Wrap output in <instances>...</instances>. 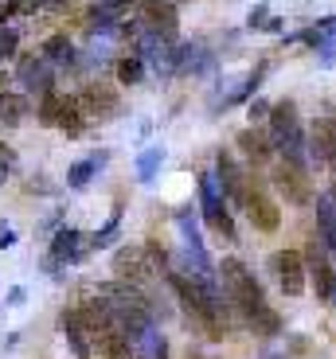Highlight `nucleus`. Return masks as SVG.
<instances>
[{"label": "nucleus", "instance_id": "15", "mask_svg": "<svg viewBox=\"0 0 336 359\" xmlns=\"http://www.w3.org/2000/svg\"><path fill=\"white\" fill-rule=\"evenodd\" d=\"M63 336H67V344L74 348V355L79 359H90V344H86V328H82V316H79V309L74 313H63Z\"/></svg>", "mask_w": 336, "mask_h": 359}, {"label": "nucleus", "instance_id": "32", "mask_svg": "<svg viewBox=\"0 0 336 359\" xmlns=\"http://www.w3.org/2000/svg\"><path fill=\"white\" fill-rule=\"evenodd\" d=\"M262 117H270V106H266L262 98L250 102V121H262Z\"/></svg>", "mask_w": 336, "mask_h": 359}, {"label": "nucleus", "instance_id": "17", "mask_svg": "<svg viewBox=\"0 0 336 359\" xmlns=\"http://www.w3.org/2000/svg\"><path fill=\"white\" fill-rule=\"evenodd\" d=\"M133 359H168V340H164L156 328H149V332L133 344Z\"/></svg>", "mask_w": 336, "mask_h": 359}, {"label": "nucleus", "instance_id": "3", "mask_svg": "<svg viewBox=\"0 0 336 359\" xmlns=\"http://www.w3.org/2000/svg\"><path fill=\"white\" fill-rule=\"evenodd\" d=\"M270 269L278 273V285H282L290 297L305 293V262H301L297 250H278L270 258Z\"/></svg>", "mask_w": 336, "mask_h": 359}, {"label": "nucleus", "instance_id": "6", "mask_svg": "<svg viewBox=\"0 0 336 359\" xmlns=\"http://www.w3.org/2000/svg\"><path fill=\"white\" fill-rule=\"evenodd\" d=\"M114 269H118V278H126V281H145L156 269V262H153V254H149V246H121V250L114 254Z\"/></svg>", "mask_w": 336, "mask_h": 359}, {"label": "nucleus", "instance_id": "23", "mask_svg": "<svg viewBox=\"0 0 336 359\" xmlns=\"http://www.w3.org/2000/svg\"><path fill=\"white\" fill-rule=\"evenodd\" d=\"M63 98H67V94H59V90H47V94H43V102H39V121H43V126H59Z\"/></svg>", "mask_w": 336, "mask_h": 359}, {"label": "nucleus", "instance_id": "35", "mask_svg": "<svg viewBox=\"0 0 336 359\" xmlns=\"http://www.w3.org/2000/svg\"><path fill=\"white\" fill-rule=\"evenodd\" d=\"M24 285H16V289H12V293H8V305H24Z\"/></svg>", "mask_w": 336, "mask_h": 359}, {"label": "nucleus", "instance_id": "12", "mask_svg": "<svg viewBox=\"0 0 336 359\" xmlns=\"http://www.w3.org/2000/svg\"><path fill=\"white\" fill-rule=\"evenodd\" d=\"M145 27L161 39H173L176 36V8L168 0H145V12H141Z\"/></svg>", "mask_w": 336, "mask_h": 359}, {"label": "nucleus", "instance_id": "33", "mask_svg": "<svg viewBox=\"0 0 336 359\" xmlns=\"http://www.w3.org/2000/svg\"><path fill=\"white\" fill-rule=\"evenodd\" d=\"M71 0H39V8H47V12H59V8H67Z\"/></svg>", "mask_w": 336, "mask_h": 359}, {"label": "nucleus", "instance_id": "36", "mask_svg": "<svg viewBox=\"0 0 336 359\" xmlns=\"http://www.w3.org/2000/svg\"><path fill=\"white\" fill-rule=\"evenodd\" d=\"M262 359H285V355H282V351H270V355H262Z\"/></svg>", "mask_w": 336, "mask_h": 359}, {"label": "nucleus", "instance_id": "5", "mask_svg": "<svg viewBox=\"0 0 336 359\" xmlns=\"http://www.w3.org/2000/svg\"><path fill=\"white\" fill-rule=\"evenodd\" d=\"M90 250V234L74 231V226H63V231L51 238V258H47V269L59 266V262H82Z\"/></svg>", "mask_w": 336, "mask_h": 359}, {"label": "nucleus", "instance_id": "13", "mask_svg": "<svg viewBox=\"0 0 336 359\" xmlns=\"http://www.w3.org/2000/svg\"><path fill=\"white\" fill-rule=\"evenodd\" d=\"M309 278H313V289H317V297H321V301L336 297V273H332V266H328V262L321 258L317 238L309 243Z\"/></svg>", "mask_w": 336, "mask_h": 359}, {"label": "nucleus", "instance_id": "31", "mask_svg": "<svg viewBox=\"0 0 336 359\" xmlns=\"http://www.w3.org/2000/svg\"><path fill=\"white\" fill-rule=\"evenodd\" d=\"M12 164H16V156H12V149H4V144H0V184H4V180H8Z\"/></svg>", "mask_w": 336, "mask_h": 359}, {"label": "nucleus", "instance_id": "27", "mask_svg": "<svg viewBox=\"0 0 336 359\" xmlns=\"http://www.w3.org/2000/svg\"><path fill=\"white\" fill-rule=\"evenodd\" d=\"M203 219H208V223L215 226V231L223 234L227 243H235V238H238V234H235V223H231V215H227V211H223V207H219V211H208V215H203Z\"/></svg>", "mask_w": 336, "mask_h": 359}, {"label": "nucleus", "instance_id": "22", "mask_svg": "<svg viewBox=\"0 0 336 359\" xmlns=\"http://www.w3.org/2000/svg\"><path fill=\"white\" fill-rule=\"evenodd\" d=\"M24 114H27V98H20V94H0V121L4 126L24 121Z\"/></svg>", "mask_w": 336, "mask_h": 359}, {"label": "nucleus", "instance_id": "10", "mask_svg": "<svg viewBox=\"0 0 336 359\" xmlns=\"http://www.w3.org/2000/svg\"><path fill=\"white\" fill-rule=\"evenodd\" d=\"M215 168H219V176H215V180L223 184V196H231L235 203H243V207H246V196H250V184H246L243 168L235 164V156H231V153H219Z\"/></svg>", "mask_w": 336, "mask_h": 359}, {"label": "nucleus", "instance_id": "29", "mask_svg": "<svg viewBox=\"0 0 336 359\" xmlns=\"http://www.w3.org/2000/svg\"><path fill=\"white\" fill-rule=\"evenodd\" d=\"M16 43H20V36L12 32V27H4V24H0V63L16 55Z\"/></svg>", "mask_w": 336, "mask_h": 359}, {"label": "nucleus", "instance_id": "8", "mask_svg": "<svg viewBox=\"0 0 336 359\" xmlns=\"http://www.w3.org/2000/svg\"><path fill=\"white\" fill-rule=\"evenodd\" d=\"M16 79L24 82L27 94H47V90H55L51 86V63H47L43 55H24L16 67Z\"/></svg>", "mask_w": 336, "mask_h": 359}, {"label": "nucleus", "instance_id": "19", "mask_svg": "<svg viewBox=\"0 0 336 359\" xmlns=\"http://www.w3.org/2000/svg\"><path fill=\"white\" fill-rule=\"evenodd\" d=\"M238 144H243V153L250 156V161H266V156H270V137H266L262 129H243V133H238Z\"/></svg>", "mask_w": 336, "mask_h": 359}, {"label": "nucleus", "instance_id": "1", "mask_svg": "<svg viewBox=\"0 0 336 359\" xmlns=\"http://www.w3.org/2000/svg\"><path fill=\"white\" fill-rule=\"evenodd\" d=\"M219 269H223V289H227V297L235 301V309L246 316V320H255L258 313H266V309H270V305H266L262 285H258L255 273H250V269H246L238 258H227Z\"/></svg>", "mask_w": 336, "mask_h": 359}, {"label": "nucleus", "instance_id": "18", "mask_svg": "<svg viewBox=\"0 0 336 359\" xmlns=\"http://www.w3.org/2000/svg\"><path fill=\"white\" fill-rule=\"evenodd\" d=\"M59 129H63L67 137H79L82 129H86V114H82L79 98H63V114H59Z\"/></svg>", "mask_w": 336, "mask_h": 359}, {"label": "nucleus", "instance_id": "14", "mask_svg": "<svg viewBox=\"0 0 336 359\" xmlns=\"http://www.w3.org/2000/svg\"><path fill=\"white\" fill-rule=\"evenodd\" d=\"M317 238H321V246H328L336 254V199L332 196L317 199Z\"/></svg>", "mask_w": 336, "mask_h": 359}, {"label": "nucleus", "instance_id": "26", "mask_svg": "<svg viewBox=\"0 0 336 359\" xmlns=\"http://www.w3.org/2000/svg\"><path fill=\"white\" fill-rule=\"evenodd\" d=\"M161 161H164L161 144H153L149 153H141V156H137V180H153V172L161 168Z\"/></svg>", "mask_w": 336, "mask_h": 359}, {"label": "nucleus", "instance_id": "30", "mask_svg": "<svg viewBox=\"0 0 336 359\" xmlns=\"http://www.w3.org/2000/svg\"><path fill=\"white\" fill-rule=\"evenodd\" d=\"M246 24L250 27H270V12H266V4H258V8H250V16H246Z\"/></svg>", "mask_w": 336, "mask_h": 359}, {"label": "nucleus", "instance_id": "34", "mask_svg": "<svg viewBox=\"0 0 336 359\" xmlns=\"http://www.w3.org/2000/svg\"><path fill=\"white\" fill-rule=\"evenodd\" d=\"M12 243H16V231H8V226H4V231H0V250H8Z\"/></svg>", "mask_w": 336, "mask_h": 359}, {"label": "nucleus", "instance_id": "2", "mask_svg": "<svg viewBox=\"0 0 336 359\" xmlns=\"http://www.w3.org/2000/svg\"><path fill=\"white\" fill-rule=\"evenodd\" d=\"M270 133H274V144L282 149L285 161L293 164H305V133H301V121H297V106L290 98L270 106Z\"/></svg>", "mask_w": 336, "mask_h": 359}, {"label": "nucleus", "instance_id": "7", "mask_svg": "<svg viewBox=\"0 0 336 359\" xmlns=\"http://www.w3.org/2000/svg\"><path fill=\"white\" fill-rule=\"evenodd\" d=\"M274 180H278V188L285 191V199H293V203H309V199H313L309 176H305V164L282 161V164H278V172H274Z\"/></svg>", "mask_w": 336, "mask_h": 359}, {"label": "nucleus", "instance_id": "9", "mask_svg": "<svg viewBox=\"0 0 336 359\" xmlns=\"http://www.w3.org/2000/svg\"><path fill=\"white\" fill-rule=\"evenodd\" d=\"M305 141H309V156L317 164L336 161V117H317Z\"/></svg>", "mask_w": 336, "mask_h": 359}, {"label": "nucleus", "instance_id": "20", "mask_svg": "<svg viewBox=\"0 0 336 359\" xmlns=\"http://www.w3.org/2000/svg\"><path fill=\"white\" fill-rule=\"evenodd\" d=\"M106 164V153H98V156H86V161H79V164H71V172H67V184L71 188H86L90 184V176Z\"/></svg>", "mask_w": 336, "mask_h": 359}, {"label": "nucleus", "instance_id": "16", "mask_svg": "<svg viewBox=\"0 0 336 359\" xmlns=\"http://www.w3.org/2000/svg\"><path fill=\"white\" fill-rule=\"evenodd\" d=\"M98 348H102V355H106V359H129V355H133V340H129L121 328L102 332L98 336Z\"/></svg>", "mask_w": 336, "mask_h": 359}, {"label": "nucleus", "instance_id": "24", "mask_svg": "<svg viewBox=\"0 0 336 359\" xmlns=\"http://www.w3.org/2000/svg\"><path fill=\"white\" fill-rule=\"evenodd\" d=\"M200 203H203V215L223 207V196H219V180L215 176H200Z\"/></svg>", "mask_w": 336, "mask_h": 359}, {"label": "nucleus", "instance_id": "4", "mask_svg": "<svg viewBox=\"0 0 336 359\" xmlns=\"http://www.w3.org/2000/svg\"><path fill=\"white\" fill-rule=\"evenodd\" d=\"M79 106L86 117H114L121 106V98L109 82H86V90L79 94Z\"/></svg>", "mask_w": 336, "mask_h": 359}, {"label": "nucleus", "instance_id": "21", "mask_svg": "<svg viewBox=\"0 0 336 359\" xmlns=\"http://www.w3.org/2000/svg\"><path fill=\"white\" fill-rule=\"evenodd\" d=\"M43 59H47V63H71V59H74V43L67 36H47L43 39Z\"/></svg>", "mask_w": 336, "mask_h": 359}, {"label": "nucleus", "instance_id": "25", "mask_svg": "<svg viewBox=\"0 0 336 359\" xmlns=\"http://www.w3.org/2000/svg\"><path fill=\"white\" fill-rule=\"evenodd\" d=\"M118 79L126 82V86H137V82L145 79V59H141V55H129V59H121V63H118Z\"/></svg>", "mask_w": 336, "mask_h": 359}, {"label": "nucleus", "instance_id": "28", "mask_svg": "<svg viewBox=\"0 0 336 359\" xmlns=\"http://www.w3.org/2000/svg\"><path fill=\"white\" fill-rule=\"evenodd\" d=\"M118 226H121V219L114 215V219H109V223L102 226L98 234H90V250H102V246H109V243H114V234H118Z\"/></svg>", "mask_w": 336, "mask_h": 359}, {"label": "nucleus", "instance_id": "11", "mask_svg": "<svg viewBox=\"0 0 336 359\" xmlns=\"http://www.w3.org/2000/svg\"><path fill=\"white\" fill-rule=\"evenodd\" d=\"M246 215H250V223H255L258 231H278V223H282L278 203H274L262 188H250V196H246Z\"/></svg>", "mask_w": 336, "mask_h": 359}]
</instances>
